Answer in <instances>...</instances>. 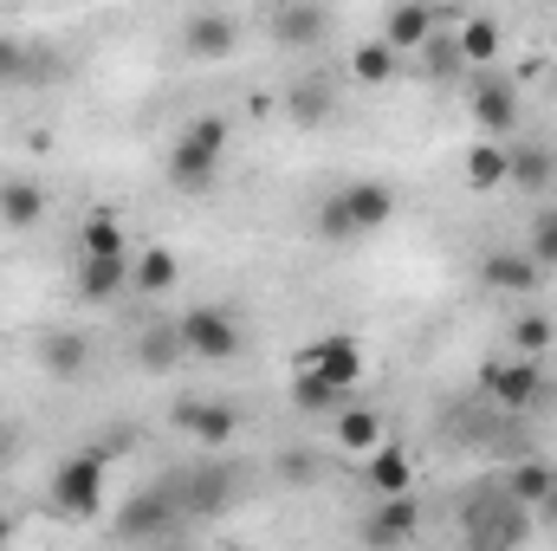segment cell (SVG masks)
<instances>
[{
    "label": "cell",
    "mask_w": 557,
    "mask_h": 551,
    "mask_svg": "<svg viewBox=\"0 0 557 551\" xmlns=\"http://www.w3.org/2000/svg\"><path fill=\"white\" fill-rule=\"evenodd\" d=\"M175 493H182V506H188V513L214 519V513H227V506L240 500V467H227V461L182 467V474H175Z\"/></svg>",
    "instance_id": "cell-8"
},
{
    "label": "cell",
    "mask_w": 557,
    "mask_h": 551,
    "mask_svg": "<svg viewBox=\"0 0 557 551\" xmlns=\"http://www.w3.org/2000/svg\"><path fill=\"white\" fill-rule=\"evenodd\" d=\"M363 480H370V493H409L416 487V461H409V448H396L389 434L363 454Z\"/></svg>",
    "instance_id": "cell-18"
},
{
    "label": "cell",
    "mask_w": 557,
    "mask_h": 551,
    "mask_svg": "<svg viewBox=\"0 0 557 551\" xmlns=\"http://www.w3.org/2000/svg\"><path fill=\"white\" fill-rule=\"evenodd\" d=\"M421 532V506L409 493H376V513L363 519V539L370 546H409Z\"/></svg>",
    "instance_id": "cell-12"
},
{
    "label": "cell",
    "mask_w": 557,
    "mask_h": 551,
    "mask_svg": "<svg viewBox=\"0 0 557 551\" xmlns=\"http://www.w3.org/2000/svg\"><path fill=\"white\" fill-rule=\"evenodd\" d=\"M285 118L298 124V131H318V124H331L337 118V91H331V78H298V85H285Z\"/></svg>",
    "instance_id": "cell-17"
},
{
    "label": "cell",
    "mask_w": 557,
    "mask_h": 551,
    "mask_svg": "<svg viewBox=\"0 0 557 551\" xmlns=\"http://www.w3.org/2000/svg\"><path fill=\"white\" fill-rule=\"evenodd\" d=\"M149 370H169V364H182L188 351H182V338H175V325H156V331H143V351H137Z\"/></svg>",
    "instance_id": "cell-35"
},
{
    "label": "cell",
    "mask_w": 557,
    "mask_h": 551,
    "mask_svg": "<svg viewBox=\"0 0 557 551\" xmlns=\"http://www.w3.org/2000/svg\"><path fill=\"white\" fill-rule=\"evenodd\" d=\"M298 364L324 370V377H331V383H344V390H357V383H363V344H357V338H344V331H331V338L305 344V357H298Z\"/></svg>",
    "instance_id": "cell-13"
},
{
    "label": "cell",
    "mask_w": 557,
    "mask_h": 551,
    "mask_svg": "<svg viewBox=\"0 0 557 551\" xmlns=\"http://www.w3.org/2000/svg\"><path fill=\"white\" fill-rule=\"evenodd\" d=\"M78 254H91V260H104V254H131L124 221H117V215H91V221L78 228Z\"/></svg>",
    "instance_id": "cell-32"
},
{
    "label": "cell",
    "mask_w": 557,
    "mask_h": 551,
    "mask_svg": "<svg viewBox=\"0 0 557 551\" xmlns=\"http://www.w3.org/2000/svg\"><path fill=\"white\" fill-rule=\"evenodd\" d=\"M169 421L195 441V448H234V434H240V409L234 403H208V396H182Z\"/></svg>",
    "instance_id": "cell-9"
},
{
    "label": "cell",
    "mask_w": 557,
    "mask_h": 551,
    "mask_svg": "<svg viewBox=\"0 0 557 551\" xmlns=\"http://www.w3.org/2000/svg\"><path fill=\"white\" fill-rule=\"evenodd\" d=\"M421 65H428V78H441V85L473 72V65H467V52H460V39H454V33H441V26L428 33V46H421Z\"/></svg>",
    "instance_id": "cell-31"
},
{
    "label": "cell",
    "mask_w": 557,
    "mask_h": 551,
    "mask_svg": "<svg viewBox=\"0 0 557 551\" xmlns=\"http://www.w3.org/2000/svg\"><path fill=\"white\" fill-rule=\"evenodd\" d=\"M7 539H13V519H7V513H0V546H7Z\"/></svg>",
    "instance_id": "cell-41"
},
{
    "label": "cell",
    "mask_w": 557,
    "mask_h": 551,
    "mask_svg": "<svg viewBox=\"0 0 557 551\" xmlns=\"http://www.w3.org/2000/svg\"><path fill=\"white\" fill-rule=\"evenodd\" d=\"M39 72H52V59H39L33 46H20V39L0 33V91H7V85H33Z\"/></svg>",
    "instance_id": "cell-33"
},
{
    "label": "cell",
    "mask_w": 557,
    "mask_h": 551,
    "mask_svg": "<svg viewBox=\"0 0 557 551\" xmlns=\"http://www.w3.org/2000/svg\"><path fill=\"white\" fill-rule=\"evenodd\" d=\"M227 118H214V111H201L182 137H175V149H169V182L182 188V195H208L214 182H221V162H227Z\"/></svg>",
    "instance_id": "cell-1"
},
{
    "label": "cell",
    "mask_w": 557,
    "mask_h": 551,
    "mask_svg": "<svg viewBox=\"0 0 557 551\" xmlns=\"http://www.w3.org/2000/svg\"><path fill=\"white\" fill-rule=\"evenodd\" d=\"M182 493H175V474L162 480V487H143L137 500H124V513L111 519V532L124 539V546H149V539H175V526H182Z\"/></svg>",
    "instance_id": "cell-4"
},
{
    "label": "cell",
    "mask_w": 557,
    "mask_h": 551,
    "mask_svg": "<svg viewBox=\"0 0 557 551\" xmlns=\"http://www.w3.org/2000/svg\"><path fill=\"white\" fill-rule=\"evenodd\" d=\"M460 532H467V546H525L532 539V506L525 500H512L506 487L499 493H480V500H467V513H460Z\"/></svg>",
    "instance_id": "cell-2"
},
{
    "label": "cell",
    "mask_w": 557,
    "mask_h": 551,
    "mask_svg": "<svg viewBox=\"0 0 557 551\" xmlns=\"http://www.w3.org/2000/svg\"><path fill=\"white\" fill-rule=\"evenodd\" d=\"M506 188H525V195H552L557 188V149L539 137L506 143Z\"/></svg>",
    "instance_id": "cell-11"
},
{
    "label": "cell",
    "mask_w": 557,
    "mask_h": 551,
    "mask_svg": "<svg viewBox=\"0 0 557 551\" xmlns=\"http://www.w3.org/2000/svg\"><path fill=\"white\" fill-rule=\"evenodd\" d=\"M532 519H545V526H557V487L545 493V500H539V506H532Z\"/></svg>",
    "instance_id": "cell-40"
},
{
    "label": "cell",
    "mask_w": 557,
    "mask_h": 551,
    "mask_svg": "<svg viewBox=\"0 0 557 551\" xmlns=\"http://www.w3.org/2000/svg\"><path fill=\"white\" fill-rule=\"evenodd\" d=\"M344 208H350L357 234H376V228L396 221V188H383V182H344Z\"/></svg>",
    "instance_id": "cell-20"
},
{
    "label": "cell",
    "mask_w": 557,
    "mask_h": 551,
    "mask_svg": "<svg viewBox=\"0 0 557 551\" xmlns=\"http://www.w3.org/2000/svg\"><path fill=\"white\" fill-rule=\"evenodd\" d=\"M46 221V188L39 182H26V175H13V182H0V228H39Z\"/></svg>",
    "instance_id": "cell-23"
},
{
    "label": "cell",
    "mask_w": 557,
    "mask_h": 551,
    "mask_svg": "<svg viewBox=\"0 0 557 551\" xmlns=\"http://www.w3.org/2000/svg\"><path fill=\"white\" fill-rule=\"evenodd\" d=\"M182 46H188L195 59H234V46H240V20H234V13H195L188 33H182Z\"/></svg>",
    "instance_id": "cell-19"
},
{
    "label": "cell",
    "mask_w": 557,
    "mask_h": 551,
    "mask_svg": "<svg viewBox=\"0 0 557 551\" xmlns=\"http://www.w3.org/2000/svg\"><path fill=\"white\" fill-rule=\"evenodd\" d=\"M175 338L195 364H234L240 357V318L227 305H188L175 318Z\"/></svg>",
    "instance_id": "cell-5"
},
{
    "label": "cell",
    "mask_w": 557,
    "mask_h": 551,
    "mask_svg": "<svg viewBox=\"0 0 557 551\" xmlns=\"http://www.w3.org/2000/svg\"><path fill=\"white\" fill-rule=\"evenodd\" d=\"M85 448H91V454L111 467L117 454H131V448H137V428H104V434H98V441H85Z\"/></svg>",
    "instance_id": "cell-37"
},
{
    "label": "cell",
    "mask_w": 557,
    "mask_h": 551,
    "mask_svg": "<svg viewBox=\"0 0 557 551\" xmlns=\"http://www.w3.org/2000/svg\"><path fill=\"white\" fill-rule=\"evenodd\" d=\"M324 33H331L324 0H278L273 7V46H285V52H311Z\"/></svg>",
    "instance_id": "cell-10"
},
{
    "label": "cell",
    "mask_w": 557,
    "mask_h": 551,
    "mask_svg": "<svg viewBox=\"0 0 557 551\" xmlns=\"http://www.w3.org/2000/svg\"><path fill=\"white\" fill-rule=\"evenodd\" d=\"M396 59H403V52L376 33V39H363V46L350 52V78H357V85H389V78H396Z\"/></svg>",
    "instance_id": "cell-27"
},
{
    "label": "cell",
    "mask_w": 557,
    "mask_h": 551,
    "mask_svg": "<svg viewBox=\"0 0 557 551\" xmlns=\"http://www.w3.org/2000/svg\"><path fill=\"white\" fill-rule=\"evenodd\" d=\"M20 448H26V428L0 415V467H13V461H20Z\"/></svg>",
    "instance_id": "cell-38"
},
{
    "label": "cell",
    "mask_w": 557,
    "mask_h": 551,
    "mask_svg": "<svg viewBox=\"0 0 557 551\" xmlns=\"http://www.w3.org/2000/svg\"><path fill=\"white\" fill-rule=\"evenodd\" d=\"M552 487H557V467H552V461H539V454L512 461V474H506V493H512V500H525V506H539Z\"/></svg>",
    "instance_id": "cell-28"
},
{
    "label": "cell",
    "mask_w": 557,
    "mask_h": 551,
    "mask_svg": "<svg viewBox=\"0 0 557 551\" xmlns=\"http://www.w3.org/2000/svg\"><path fill=\"white\" fill-rule=\"evenodd\" d=\"M434 26H441V7H428V0H396V7L383 13V39H389L396 52H421Z\"/></svg>",
    "instance_id": "cell-16"
},
{
    "label": "cell",
    "mask_w": 557,
    "mask_h": 551,
    "mask_svg": "<svg viewBox=\"0 0 557 551\" xmlns=\"http://www.w3.org/2000/svg\"><path fill=\"white\" fill-rule=\"evenodd\" d=\"M454 39H460L467 65L480 72V65H493V59H499V39H506V33H499V20H493V13H473V20H467V26H460Z\"/></svg>",
    "instance_id": "cell-30"
},
{
    "label": "cell",
    "mask_w": 557,
    "mask_h": 551,
    "mask_svg": "<svg viewBox=\"0 0 557 551\" xmlns=\"http://www.w3.org/2000/svg\"><path fill=\"white\" fill-rule=\"evenodd\" d=\"M480 390L499 403V409L525 415L539 409V403H552V377H545V357H493V364H480Z\"/></svg>",
    "instance_id": "cell-3"
},
{
    "label": "cell",
    "mask_w": 557,
    "mask_h": 551,
    "mask_svg": "<svg viewBox=\"0 0 557 551\" xmlns=\"http://www.w3.org/2000/svg\"><path fill=\"white\" fill-rule=\"evenodd\" d=\"M428 7H447V0H428Z\"/></svg>",
    "instance_id": "cell-42"
},
{
    "label": "cell",
    "mask_w": 557,
    "mask_h": 551,
    "mask_svg": "<svg viewBox=\"0 0 557 551\" xmlns=\"http://www.w3.org/2000/svg\"><path fill=\"white\" fill-rule=\"evenodd\" d=\"M39 364H46V377L72 383V377H85V364H91V344H85L78 331H52V338L39 344Z\"/></svg>",
    "instance_id": "cell-24"
},
{
    "label": "cell",
    "mask_w": 557,
    "mask_h": 551,
    "mask_svg": "<svg viewBox=\"0 0 557 551\" xmlns=\"http://www.w3.org/2000/svg\"><path fill=\"white\" fill-rule=\"evenodd\" d=\"M318 234H324L331 247H350V241H357V221H350V208H344V188L318 208Z\"/></svg>",
    "instance_id": "cell-36"
},
{
    "label": "cell",
    "mask_w": 557,
    "mask_h": 551,
    "mask_svg": "<svg viewBox=\"0 0 557 551\" xmlns=\"http://www.w3.org/2000/svg\"><path fill=\"white\" fill-rule=\"evenodd\" d=\"M65 519H91L104 506V461L91 448H72L59 467H52V493H46Z\"/></svg>",
    "instance_id": "cell-6"
},
{
    "label": "cell",
    "mask_w": 557,
    "mask_h": 551,
    "mask_svg": "<svg viewBox=\"0 0 557 551\" xmlns=\"http://www.w3.org/2000/svg\"><path fill=\"white\" fill-rule=\"evenodd\" d=\"M72 292H78L85 305H111L117 292H131V254H104V260L78 254V279H72Z\"/></svg>",
    "instance_id": "cell-14"
},
{
    "label": "cell",
    "mask_w": 557,
    "mask_h": 551,
    "mask_svg": "<svg viewBox=\"0 0 557 551\" xmlns=\"http://www.w3.org/2000/svg\"><path fill=\"white\" fill-rule=\"evenodd\" d=\"M539 279H545V267H539L525 247H493V254L480 260V285H486V292H539Z\"/></svg>",
    "instance_id": "cell-15"
},
{
    "label": "cell",
    "mask_w": 557,
    "mask_h": 551,
    "mask_svg": "<svg viewBox=\"0 0 557 551\" xmlns=\"http://www.w3.org/2000/svg\"><path fill=\"white\" fill-rule=\"evenodd\" d=\"M467 111H473L480 137H512V131H519V118H525L519 85H512V78H499L493 65H480V72H473V85H467Z\"/></svg>",
    "instance_id": "cell-7"
},
{
    "label": "cell",
    "mask_w": 557,
    "mask_h": 551,
    "mask_svg": "<svg viewBox=\"0 0 557 551\" xmlns=\"http://www.w3.org/2000/svg\"><path fill=\"white\" fill-rule=\"evenodd\" d=\"M278 474H285V480H311V474H318V461H311V454H285V461H278Z\"/></svg>",
    "instance_id": "cell-39"
},
{
    "label": "cell",
    "mask_w": 557,
    "mask_h": 551,
    "mask_svg": "<svg viewBox=\"0 0 557 551\" xmlns=\"http://www.w3.org/2000/svg\"><path fill=\"white\" fill-rule=\"evenodd\" d=\"M467 188H480V195L506 188V137H480L467 149Z\"/></svg>",
    "instance_id": "cell-26"
},
{
    "label": "cell",
    "mask_w": 557,
    "mask_h": 551,
    "mask_svg": "<svg viewBox=\"0 0 557 551\" xmlns=\"http://www.w3.org/2000/svg\"><path fill=\"white\" fill-rule=\"evenodd\" d=\"M344 403H350V390H344V383H331L324 370L298 364V377H292V409H298V415H337Z\"/></svg>",
    "instance_id": "cell-22"
},
{
    "label": "cell",
    "mask_w": 557,
    "mask_h": 551,
    "mask_svg": "<svg viewBox=\"0 0 557 551\" xmlns=\"http://www.w3.org/2000/svg\"><path fill=\"white\" fill-rule=\"evenodd\" d=\"M525 254L545 267V273H557V201L552 208H539L532 215V234H525Z\"/></svg>",
    "instance_id": "cell-34"
},
{
    "label": "cell",
    "mask_w": 557,
    "mask_h": 551,
    "mask_svg": "<svg viewBox=\"0 0 557 551\" xmlns=\"http://www.w3.org/2000/svg\"><path fill=\"white\" fill-rule=\"evenodd\" d=\"M506 344H512L519 357H545V351L557 344V318L552 311H519L512 331H506Z\"/></svg>",
    "instance_id": "cell-29"
},
{
    "label": "cell",
    "mask_w": 557,
    "mask_h": 551,
    "mask_svg": "<svg viewBox=\"0 0 557 551\" xmlns=\"http://www.w3.org/2000/svg\"><path fill=\"white\" fill-rule=\"evenodd\" d=\"M175 279H182V260L169 247H143L137 260H131V292L162 298V292H175Z\"/></svg>",
    "instance_id": "cell-25"
},
{
    "label": "cell",
    "mask_w": 557,
    "mask_h": 551,
    "mask_svg": "<svg viewBox=\"0 0 557 551\" xmlns=\"http://www.w3.org/2000/svg\"><path fill=\"white\" fill-rule=\"evenodd\" d=\"M383 441V415L370 409V403H344V409L331 415V448H344V454H370Z\"/></svg>",
    "instance_id": "cell-21"
}]
</instances>
